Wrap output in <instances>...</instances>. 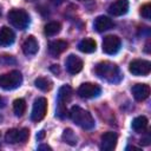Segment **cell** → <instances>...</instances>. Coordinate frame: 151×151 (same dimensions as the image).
Wrapping results in <instances>:
<instances>
[{
    "mask_svg": "<svg viewBox=\"0 0 151 151\" xmlns=\"http://www.w3.org/2000/svg\"><path fill=\"white\" fill-rule=\"evenodd\" d=\"M94 72L96 74L103 79V80H106L109 83H119L123 78V74L119 70V67L111 63V61H101L99 63L96 68H94Z\"/></svg>",
    "mask_w": 151,
    "mask_h": 151,
    "instance_id": "1",
    "label": "cell"
},
{
    "mask_svg": "<svg viewBox=\"0 0 151 151\" xmlns=\"http://www.w3.org/2000/svg\"><path fill=\"white\" fill-rule=\"evenodd\" d=\"M70 118L73 120V123H76L81 129L91 130L94 127V119H93L92 114L88 111L81 109L80 106H72L71 107Z\"/></svg>",
    "mask_w": 151,
    "mask_h": 151,
    "instance_id": "2",
    "label": "cell"
},
{
    "mask_svg": "<svg viewBox=\"0 0 151 151\" xmlns=\"http://www.w3.org/2000/svg\"><path fill=\"white\" fill-rule=\"evenodd\" d=\"M72 97V88L70 85H63L57 96V112L55 116L59 117L60 119L65 118L67 116V110H66V103L70 101Z\"/></svg>",
    "mask_w": 151,
    "mask_h": 151,
    "instance_id": "3",
    "label": "cell"
},
{
    "mask_svg": "<svg viewBox=\"0 0 151 151\" xmlns=\"http://www.w3.org/2000/svg\"><path fill=\"white\" fill-rule=\"evenodd\" d=\"M8 21L18 29H26L29 25V15L21 8H13L7 14Z\"/></svg>",
    "mask_w": 151,
    "mask_h": 151,
    "instance_id": "4",
    "label": "cell"
},
{
    "mask_svg": "<svg viewBox=\"0 0 151 151\" xmlns=\"http://www.w3.org/2000/svg\"><path fill=\"white\" fill-rule=\"evenodd\" d=\"M22 83V76L19 71L14 70L8 73L0 74V87L7 91L18 88Z\"/></svg>",
    "mask_w": 151,
    "mask_h": 151,
    "instance_id": "5",
    "label": "cell"
},
{
    "mask_svg": "<svg viewBox=\"0 0 151 151\" xmlns=\"http://www.w3.org/2000/svg\"><path fill=\"white\" fill-rule=\"evenodd\" d=\"M29 137V130L24 127V129H9L6 134H5V140L9 144H15V143H24L28 139Z\"/></svg>",
    "mask_w": 151,
    "mask_h": 151,
    "instance_id": "6",
    "label": "cell"
},
{
    "mask_svg": "<svg viewBox=\"0 0 151 151\" xmlns=\"http://www.w3.org/2000/svg\"><path fill=\"white\" fill-rule=\"evenodd\" d=\"M47 112V99L44 97H39L34 100L33 107H32V113H31V119L33 122H39L44 119Z\"/></svg>",
    "mask_w": 151,
    "mask_h": 151,
    "instance_id": "7",
    "label": "cell"
},
{
    "mask_svg": "<svg viewBox=\"0 0 151 151\" xmlns=\"http://www.w3.org/2000/svg\"><path fill=\"white\" fill-rule=\"evenodd\" d=\"M129 71L133 76H146L151 71V63L145 59L132 60L129 65Z\"/></svg>",
    "mask_w": 151,
    "mask_h": 151,
    "instance_id": "8",
    "label": "cell"
},
{
    "mask_svg": "<svg viewBox=\"0 0 151 151\" xmlns=\"http://www.w3.org/2000/svg\"><path fill=\"white\" fill-rule=\"evenodd\" d=\"M120 46H122V41H120V38H118L117 35L110 34L103 39L101 47L106 54H110V55L116 54L120 50Z\"/></svg>",
    "mask_w": 151,
    "mask_h": 151,
    "instance_id": "9",
    "label": "cell"
},
{
    "mask_svg": "<svg viewBox=\"0 0 151 151\" xmlns=\"http://www.w3.org/2000/svg\"><path fill=\"white\" fill-rule=\"evenodd\" d=\"M101 92V88L99 85L97 84H93V83H84L79 86L78 88V94L79 97L81 98H94V97H98Z\"/></svg>",
    "mask_w": 151,
    "mask_h": 151,
    "instance_id": "10",
    "label": "cell"
},
{
    "mask_svg": "<svg viewBox=\"0 0 151 151\" xmlns=\"http://www.w3.org/2000/svg\"><path fill=\"white\" fill-rule=\"evenodd\" d=\"M65 66H66V71L70 74H77L83 68V60L79 57L74 55V54H70L66 58Z\"/></svg>",
    "mask_w": 151,
    "mask_h": 151,
    "instance_id": "11",
    "label": "cell"
},
{
    "mask_svg": "<svg viewBox=\"0 0 151 151\" xmlns=\"http://www.w3.org/2000/svg\"><path fill=\"white\" fill-rule=\"evenodd\" d=\"M117 139L118 136L114 132H105L101 136V143H100V149L103 151H112L116 145H117Z\"/></svg>",
    "mask_w": 151,
    "mask_h": 151,
    "instance_id": "12",
    "label": "cell"
},
{
    "mask_svg": "<svg viewBox=\"0 0 151 151\" xmlns=\"http://www.w3.org/2000/svg\"><path fill=\"white\" fill-rule=\"evenodd\" d=\"M109 13L113 17L124 15L129 11V1L127 0H117L109 6Z\"/></svg>",
    "mask_w": 151,
    "mask_h": 151,
    "instance_id": "13",
    "label": "cell"
},
{
    "mask_svg": "<svg viewBox=\"0 0 151 151\" xmlns=\"http://www.w3.org/2000/svg\"><path fill=\"white\" fill-rule=\"evenodd\" d=\"M131 92L137 101H143L150 96V86L147 84H136L132 86Z\"/></svg>",
    "mask_w": 151,
    "mask_h": 151,
    "instance_id": "14",
    "label": "cell"
},
{
    "mask_svg": "<svg viewBox=\"0 0 151 151\" xmlns=\"http://www.w3.org/2000/svg\"><path fill=\"white\" fill-rule=\"evenodd\" d=\"M94 29L97 32H105V31H109L111 29L113 26H114V22L112 21V19H110L109 17H105V15H99L94 19Z\"/></svg>",
    "mask_w": 151,
    "mask_h": 151,
    "instance_id": "15",
    "label": "cell"
},
{
    "mask_svg": "<svg viewBox=\"0 0 151 151\" xmlns=\"http://www.w3.org/2000/svg\"><path fill=\"white\" fill-rule=\"evenodd\" d=\"M39 50V45L37 39L33 35H29L25 39V41L22 42V52L26 55H34Z\"/></svg>",
    "mask_w": 151,
    "mask_h": 151,
    "instance_id": "16",
    "label": "cell"
},
{
    "mask_svg": "<svg viewBox=\"0 0 151 151\" xmlns=\"http://www.w3.org/2000/svg\"><path fill=\"white\" fill-rule=\"evenodd\" d=\"M14 40L15 34L9 27L4 26L0 28V46H9L14 42Z\"/></svg>",
    "mask_w": 151,
    "mask_h": 151,
    "instance_id": "17",
    "label": "cell"
},
{
    "mask_svg": "<svg viewBox=\"0 0 151 151\" xmlns=\"http://www.w3.org/2000/svg\"><path fill=\"white\" fill-rule=\"evenodd\" d=\"M67 46L68 45L65 40H54L48 44V52L51 55L58 57L59 54H61L64 51L67 50Z\"/></svg>",
    "mask_w": 151,
    "mask_h": 151,
    "instance_id": "18",
    "label": "cell"
},
{
    "mask_svg": "<svg viewBox=\"0 0 151 151\" xmlns=\"http://www.w3.org/2000/svg\"><path fill=\"white\" fill-rule=\"evenodd\" d=\"M78 48L79 51H81L83 53H92L96 51L97 48V44L93 39L91 38H85L83 39L79 44H78Z\"/></svg>",
    "mask_w": 151,
    "mask_h": 151,
    "instance_id": "19",
    "label": "cell"
},
{
    "mask_svg": "<svg viewBox=\"0 0 151 151\" xmlns=\"http://www.w3.org/2000/svg\"><path fill=\"white\" fill-rule=\"evenodd\" d=\"M147 118L144 117V116H138L136 117L133 120H132V129L136 131V132H143L146 127H147Z\"/></svg>",
    "mask_w": 151,
    "mask_h": 151,
    "instance_id": "20",
    "label": "cell"
},
{
    "mask_svg": "<svg viewBox=\"0 0 151 151\" xmlns=\"http://www.w3.org/2000/svg\"><path fill=\"white\" fill-rule=\"evenodd\" d=\"M60 29H61V25L58 21H51V22L46 24L44 27V32L47 37H53V35L58 34L60 32Z\"/></svg>",
    "mask_w": 151,
    "mask_h": 151,
    "instance_id": "21",
    "label": "cell"
},
{
    "mask_svg": "<svg viewBox=\"0 0 151 151\" xmlns=\"http://www.w3.org/2000/svg\"><path fill=\"white\" fill-rule=\"evenodd\" d=\"M13 111L17 117H21L26 111V101L22 98H18L13 101Z\"/></svg>",
    "mask_w": 151,
    "mask_h": 151,
    "instance_id": "22",
    "label": "cell"
},
{
    "mask_svg": "<svg viewBox=\"0 0 151 151\" xmlns=\"http://www.w3.org/2000/svg\"><path fill=\"white\" fill-rule=\"evenodd\" d=\"M34 85H35L39 90H41V91H44V92L50 91L51 87H52V83H51L47 78H44V77L37 78V79L34 80Z\"/></svg>",
    "mask_w": 151,
    "mask_h": 151,
    "instance_id": "23",
    "label": "cell"
},
{
    "mask_svg": "<svg viewBox=\"0 0 151 151\" xmlns=\"http://www.w3.org/2000/svg\"><path fill=\"white\" fill-rule=\"evenodd\" d=\"M63 139H64L65 143H67L70 145H76L77 144V136L74 134V132L71 129H65L64 130Z\"/></svg>",
    "mask_w": 151,
    "mask_h": 151,
    "instance_id": "24",
    "label": "cell"
},
{
    "mask_svg": "<svg viewBox=\"0 0 151 151\" xmlns=\"http://www.w3.org/2000/svg\"><path fill=\"white\" fill-rule=\"evenodd\" d=\"M140 14L144 19L149 20L151 18V5L150 4H145L144 6H142L140 8Z\"/></svg>",
    "mask_w": 151,
    "mask_h": 151,
    "instance_id": "25",
    "label": "cell"
},
{
    "mask_svg": "<svg viewBox=\"0 0 151 151\" xmlns=\"http://www.w3.org/2000/svg\"><path fill=\"white\" fill-rule=\"evenodd\" d=\"M15 63H17V60L12 55H8V54L0 55V64H2V65H9V64H15Z\"/></svg>",
    "mask_w": 151,
    "mask_h": 151,
    "instance_id": "26",
    "label": "cell"
},
{
    "mask_svg": "<svg viewBox=\"0 0 151 151\" xmlns=\"http://www.w3.org/2000/svg\"><path fill=\"white\" fill-rule=\"evenodd\" d=\"M44 137H45V132H44V131L38 132V134H37V139H38V140H41Z\"/></svg>",
    "mask_w": 151,
    "mask_h": 151,
    "instance_id": "27",
    "label": "cell"
},
{
    "mask_svg": "<svg viewBox=\"0 0 151 151\" xmlns=\"http://www.w3.org/2000/svg\"><path fill=\"white\" fill-rule=\"evenodd\" d=\"M38 150H52V147L48 146V145H39Z\"/></svg>",
    "mask_w": 151,
    "mask_h": 151,
    "instance_id": "28",
    "label": "cell"
},
{
    "mask_svg": "<svg viewBox=\"0 0 151 151\" xmlns=\"http://www.w3.org/2000/svg\"><path fill=\"white\" fill-rule=\"evenodd\" d=\"M4 106V100H2V98L0 97V107H2Z\"/></svg>",
    "mask_w": 151,
    "mask_h": 151,
    "instance_id": "29",
    "label": "cell"
}]
</instances>
